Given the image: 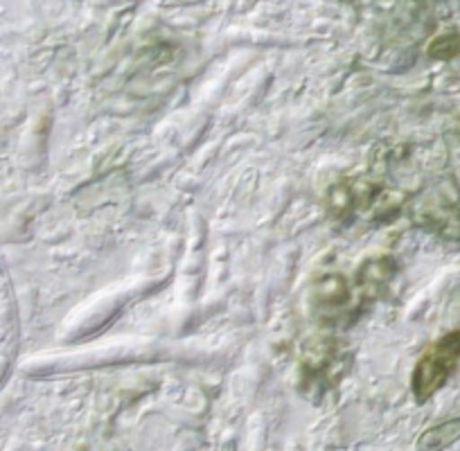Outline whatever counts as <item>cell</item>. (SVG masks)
Wrapping results in <instances>:
<instances>
[{
	"label": "cell",
	"instance_id": "obj_1",
	"mask_svg": "<svg viewBox=\"0 0 460 451\" xmlns=\"http://www.w3.org/2000/svg\"><path fill=\"white\" fill-rule=\"evenodd\" d=\"M460 359V332H449V334L440 336L433 346L424 350L415 364L413 377H411V391L413 397L424 404L431 400L454 375L458 368Z\"/></svg>",
	"mask_w": 460,
	"mask_h": 451
},
{
	"label": "cell",
	"instance_id": "obj_3",
	"mask_svg": "<svg viewBox=\"0 0 460 451\" xmlns=\"http://www.w3.org/2000/svg\"><path fill=\"white\" fill-rule=\"evenodd\" d=\"M429 55L436 57V59H451V57L460 55V34H442L436 41L429 46Z\"/></svg>",
	"mask_w": 460,
	"mask_h": 451
},
{
	"label": "cell",
	"instance_id": "obj_2",
	"mask_svg": "<svg viewBox=\"0 0 460 451\" xmlns=\"http://www.w3.org/2000/svg\"><path fill=\"white\" fill-rule=\"evenodd\" d=\"M460 438V418L447 420V422L436 424V427L427 429L420 436L418 449L420 451H445L447 447L454 445Z\"/></svg>",
	"mask_w": 460,
	"mask_h": 451
}]
</instances>
